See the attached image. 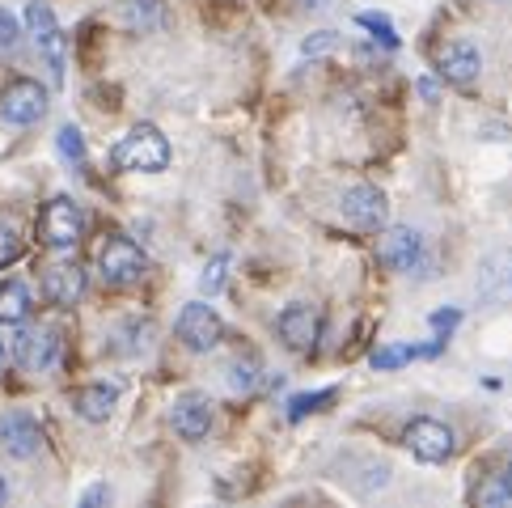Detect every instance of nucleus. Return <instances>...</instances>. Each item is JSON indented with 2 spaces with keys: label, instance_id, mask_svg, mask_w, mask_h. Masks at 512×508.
I'll return each instance as SVG.
<instances>
[{
  "label": "nucleus",
  "instance_id": "f257e3e1",
  "mask_svg": "<svg viewBox=\"0 0 512 508\" xmlns=\"http://www.w3.org/2000/svg\"><path fill=\"white\" fill-rule=\"evenodd\" d=\"M111 161L115 170H127V174H157L170 166V140L153 123H136L111 149Z\"/></svg>",
  "mask_w": 512,
  "mask_h": 508
},
{
  "label": "nucleus",
  "instance_id": "f03ea898",
  "mask_svg": "<svg viewBox=\"0 0 512 508\" xmlns=\"http://www.w3.org/2000/svg\"><path fill=\"white\" fill-rule=\"evenodd\" d=\"M47 115V89L30 77H17L0 89V119L13 127H30Z\"/></svg>",
  "mask_w": 512,
  "mask_h": 508
},
{
  "label": "nucleus",
  "instance_id": "7ed1b4c3",
  "mask_svg": "<svg viewBox=\"0 0 512 508\" xmlns=\"http://www.w3.org/2000/svg\"><path fill=\"white\" fill-rule=\"evenodd\" d=\"M81 233H85V216H81V208L72 204V199H51V204L43 208V216H39V238H43V246H51V250H72L81 242Z\"/></svg>",
  "mask_w": 512,
  "mask_h": 508
},
{
  "label": "nucleus",
  "instance_id": "20e7f679",
  "mask_svg": "<svg viewBox=\"0 0 512 508\" xmlns=\"http://www.w3.org/2000/svg\"><path fill=\"white\" fill-rule=\"evenodd\" d=\"M221 335H225V322L216 318V310L204 301H191L187 310L178 314V339L187 343L191 352H212L216 343H221Z\"/></svg>",
  "mask_w": 512,
  "mask_h": 508
},
{
  "label": "nucleus",
  "instance_id": "39448f33",
  "mask_svg": "<svg viewBox=\"0 0 512 508\" xmlns=\"http://www.w3.org/2000/svg\"><path fill=\"white\" fill-rule=\"evenodd\" d=\"M98 267H102V276L111 284L127 288V284L144 280V267H149V263H144V250L132 238H111L102 246V254H98Z\"/></svg>",
  "mask_w": 512,
  "mask_h": 508
},
{
  "label": "nucleus",
  "instance_id": "423d86ee",
  "mask_svg": "<svg viewBox=\"0 0 512 508\" xmlns=\"http://www.w3.org/2000/svg\"><path fill=\"white\" fill-rule=\"evenodd\" d=\"M402 441H407V449L419 462H449L453 449H457L453 432L441 420H411L407 432H402Z\"/></svg>",
  "mask_w": 512,
  "mask_h": 508
},
{
  "label": "nucleus",
  "instance_id": "0eeeda50",
  "mask_svg": "<svg viewBox=\"0 0 512 508\" xmlns=\"http://www.w3.org/2000/svg\"><path fill=\"white\" fill-rule=\"evenodd\" d=\"M170 424L182 441H204L208 437V428H212V403H208V394H199V390H187V394H178V403L170 411Z\"/></svg>",
  "mask_w": 512,
  "mask_h": 508
},
{
  "label": "nucleus",
  "instance_id": "6e6552de",
  "mask_svg": "<svg viewBox=\"0 0 512 508\" xmlns=\"http://www.w3.org/2000/svg\"><path fill=\"white\" fill-rule=\"evenodd\" d=\"M343 216L356 229H381L386 225V195L369 183H356L352 191L343 195Z\"/></svg>",
  "mask_w": 512,
  "mask_h": 508
},
{
  "label": "nucleus",
  "instance_id": "1a4fd4ad",
  "mask_svg": "<svg viewBox=\"0 0 512 508\" xmlns=\"http://www.w3.org/2000/svg\"><path fill=\"white\" fill-rule=\"evenodd\" d=\"M60 352H64V343H60L56 331H47V326H43V331H22V335H17V360H22L26 369H34V373L56 369Z\"/></svg>",
  "mask_w": 512,
  "mask_h": 508
},
{
  "label": "nucleus",
  "instance_id": "9d476101",
  "mask_svg": "<svg viewBox=\"0 0 512 508\" xmlns=\"http://www.w3.org/2000/svg\"><path fill=\"white\" fill-rule=\"evenodd\" d=\"M419 254H424V233L419 229H411V225L386 229V238H381V259H386V267L411 271V267H419Z\"/></svg>",
  "mask_w": 512,
  "mask_h": 508
},
{
  "label": "nucleus",
  "instance_id": "9b49d317",
  "mask_svg": "<svg viewBox=\"0 0 512 508\" xmlns=\"http://www.w3.org/2000/svg\"><path fill=\"white\" fill-rule=\"evenodd\" d=\"M0 441H5V449L13 453V458H34V453L43 449V428L34 415L26 411H13L0 420Z\"/></svg>",
  "mask_w": 512,
  "mask_h": 508
},
{
  "label": "nucleus",
  "instance_id": "f8f14e48",
  "mask_svg": "<svg viewBox=\"0 0 512 508\" xmlns=\"http://www.w3.org/2000/svg\"><path fill=\"white\" fill-rule=\"evenodd\" d=\"M26 26L34 34V43H39L47 56H51V72H56V81L64 77V56H60V26H56V13H51L43 0H30L26 5Z\"/></svg>",
  "mask_w": 512,
  "mask_h": 508
},
{
  "label": "nucleus",
  "instance_id": "ddd939ff",
  "mask_svg": "<svg viewBox=\"0 0 512 508\" xmlns=\"http://www.w3.org/2000/svg\"><path fill=\"white\" fill-rule=\"evenodd\" d=\"M318 326H322V318H318L314 305H288L280 314V339L292 352H309L318 339Z\"/></svg>",
  "mask_w": 512,
  "mask_h": 508
},
{
  "label": "nucleus",
  "instance_id": "4468645a",
  "mask_svg": "<svg viewBox=\"0 0 512 508\" xmlns=\"http://www.w3.org/2000/svg\"><path fill=\"white\" fill-rule=\"evenodd\" d=\"M43 293L51 305H77L85 293V271L72 263H56L43 271Z\"/></svg>",
  "mask_w": 512,
  "mask_h": 508
},
{
  "label": "nucleus",
  "instance_id": "2eb2a0df",
  "mask_svg": "<svg viewBox=\"0 0 512 508\" xmlns=\"http://www.w3.org/2000/svg\"><path fill=\"white\" fill-rule=\"evenodd\" d=\"M436 68H441V77H445V81H453V85H470L474 77H479L483 60H479V51H474L470 43H453V47H445L441 56H436Z\"/></svg>",
  "mask_w": 512,
  "mask_h": 508
},
{
  "label": "nucleus",
  "instance_id": "dca6fc26",
  "mask_svg": "<svg viewBox=\"0 0 512 508\" xmlns=\"http://www.w3.org/2000/svg\"><path fill=\"white\" fill-rule=\"evenodd\" d=\"M483 297L496 301V305H508L512 301V254H496V259L483 263Z\"/></svg>",
  "mask_w": 512,
  "mask_h": 508
},
{
  "label": "nucleus",
  "instance_id": "f3484780",
  "mask_svg": "<svg viewBox=\"0 0 512 508\" xmlns=\"http://www.w3.org/2000/svg\"><path fill=\"white\" fill-rule=\"evenodd\" d=\"M115 403H119L115 386H85V390H77V415H81V420H89V424L111 420Z\"/></svg>",
  "mask_w": 512,
  "mask_h": 508
},
{
  "label": "nucleus",
  "instance_id": "a211bd4d",
  "mask_svg": "<svg viewBox=\"0 0 512 508\" xmlns=\"http://www.w3.org/2000/svg\"><path fill=\"white\" fill-rule=\"evenodd\" d=\"M26 318H30V288H26V280H5L0 284V322L17 326Z\"/></svg>",
  "mask_w": 512,
  "mask_h": 508
},
{
  "label": "nucleus",
  "instance_id": "6ab92c4d",
  "mask_svg": "<svg viewBox=\"0 0 512 508\" xmlns=\"http://www.w3.org/2000/svg\"><path fill=\"white\" fill-rule=\"evenodd\" d=\"M56 144H60V157H64V161H72V166H81V161H85V136H81L72 123H68V127H60Z\"/></svg>",
  "mask_w": 512,
  "mask_h": 508
},
{
  "label": "nucleus",
  "instance_id": "aec40b11",
  "mask_svg": "<svg viewBox=\"0 0 512 508\" xmlns=\"http://www.w3.org/2000/svg\"><path fill=\"white\" fill-rule=\"evenodd\" d=\"M356 26L373 30V39H377V43H386V47H398V39H394V26H390L386 17H381V13H360V17H356Z\"/></svg>",
  "mask_w": 512,
  "mask_h": 508
},
{
  "label": "nucleus",
  "instance_id": "412c9836",
  "mask_svg": "<svg viewBox=\"0 0 512 508\" xmlns=\"http://www.w3.org/2000/svg\"><path fill=\"white\" fill-rule=\"evenodd\" d=\"M326 403H335V390H322V394H297L292 398V420H301V415H309V411H322Z\"/></svg>",
  "mask_w": 512,
  "mask_h": 508
},
{
  "label": "nucleus",
  "instance_id": "4be33fe9",
  "mask_svg": "<svg viewBox=\"0 0 512 508\" xmlns=\"http://www.w3.org/2000/svg\"><path fill=\"white\" fill-rule=\"evenodd\" d=\"M17 259H22V238H17V229L0 225V271L13 267Z\"/></svg>",
  "mask_w": 512,
  "mask_h": 508
},
{
  "label": "nucleus",
  "instance_id": "5701e85b",
  "mask_svg": "<svg viewBox=\"0 0 512 508\" xmlns=\"http://www.w3.org/2000/svg\"><path fill=\"white\" fill-rule=\"evenodd\" d=\"M419 348H377L373 352V369H398V365H407V360H415Z\"/></svg>",
  "mask_w": 512,
  "mask_h": 508
},
{
  "label": "nucleus",
  "instance_id": "b1692460",
  "mask_svg": "<svg viewBox=\"0 0 512 508\" xmlns=\"http://www.w3.org/2000/svg\"><path fill=\"white\" fill-rule=\"evenodd\" d=\"M225 267H229V254H216V259L208 263V271H204V280H199L204 284V293H216V288L225 284Z\"/></svg>",
  "mask_w": 512,
  "mask_h": 508
},
{
  "label": "nucleus",
  "instance_id": "393cba45",
  "mask_svg": "<svg viewBox=\"0 0 512 508\" xmlns=\"http://www.w3.org/2000/svg\"><path fill=\"white\" fill-rule=\"evenodd\" d=\"M17 34H22V30H17L13 13H5V9H0V51H5V47H13V43H17Z\"/></svg>",
  "mask_w": 512,
  "mask_h": 508
},
{
  "label": "nucleus",
  "instance_id": "a878e982",
  "mask_svg": "<svg viewBox=\"0 0 512 508\" xmlns=\"http://www.w3.org/2000/svg\"><path fill=\"white\" fill-rule=\"evenodd\" d=\"M457 322H462V314H457V310H436V314H432V326H436V335H441V339L453 331Z\"/></svg>",
  "mask_w": 512,
  "mask_h": 508
},
{
  "label": "nucleus",
  "instance_id": "bb28decb",
  "mask_svg": "<svg viewBox=\"0 0 512 508\" xmlns=\"http://www.w3.org/2000/svg\"><path fill=\"white\" fill-rule=\"evenodd\" d=\"M331 47H335V34H331V30H322L318 39H309V43H305V56H326Z\"/></svg>",
  "mask_w": 512,
  "mask_h": 508
},
{
  "label": "nucleus",
  "instance_id": "cd10ccee",
  "mask_svg": "<svg viewBox=\"0 0 512 508\" xmlns=\"http://www.w3.org/2000/svg\"><path fill=\"white\" fill-rule=\"evenodd\" d=\"M136 9H157V0H136ZM127 22H132V30H144L153 22V13L149 17H127Z\"/></svg>",
  "mask_w": 512,
  "mask_h": 508
},
{
  "label": "nucleus",
  "instance_id": "c85d7f7f",
  "mask_svg": "<svg viewBox=\"0 0 512 508\" xmlns=\"http://www.w3.org/2000/svg\"><path fill=\"white\" fill-rule=\"evenodd\" d=\"M106 500V487H94V492H85V504H102Z\"/></svg>",
  "mask_w": 512,
  "mask_h": 508
},
{
  "label": "nucleus",
  "instance_id": "c756f323",
  "mask_svg": "<svg viewBox=\"0 0 512 508\" xmlns=\"http://www.w3.org/2000/svg\"><path fill=\"white\" fill-rule=\"evenodd\" d=\"M5 365H9V343L0 339V373H5Z\"/></svg>",
  "mask_w": 512,
  "mask_h": 508
},
{
  "label": "nucleus",
  "instance_id": "7c9ffc66",
  "mask_svg": "<svg viewBox=\"0 0 512 508\" xmlns=\"http://www.w3.org/2000/svg\"><path fill=\"white\" fill-rule=\"evenodd\" d=\"M504 500H512V466H508V475H504Z\"/></svg>",
  "mask_w": 512,
  "mask_h": 508
},
{
  "label": "nucleus",
  "instance_id": "2f4dec72",
  "mask_svg": "<svg viewBox=\"0 0 512 508\" xmlns=\"http://www.w3.org/2000/svg\"><path fill=\"white\" fill-rule=\"evenodd\" d=\"M9 500V487H5V479H0V504H5Z\"/></svg>",
  "mask_w": 512,
  "mask_h": 508
}]
</instances>
